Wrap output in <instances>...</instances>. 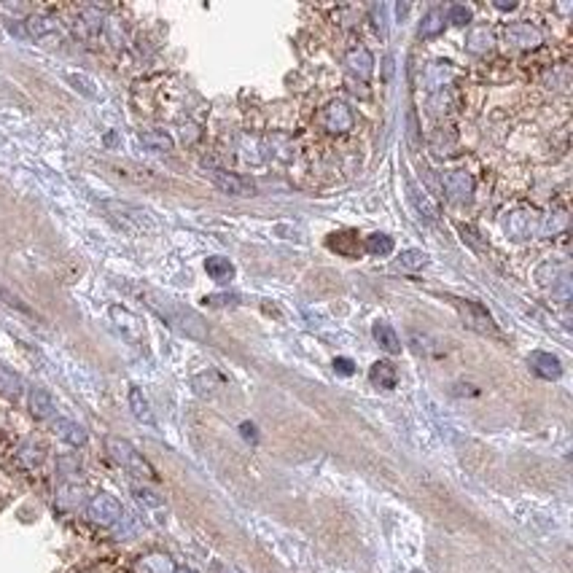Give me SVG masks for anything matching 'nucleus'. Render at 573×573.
<instances>
[{
  "instance_id": "1",
  "label": "nucleus",
  "mask_w": 573,
  "mask_h": 573,
  "mask_svg": "<svg viewBox=\"0 0 573 573\" xmlns=\"http://www.w3.org/2000/svg\"><path fill=\"white\" fill-rule=\"evenodd\" d=\"M138 294L143 297V301L149 304L151 310H153L165 323L173 326L175 331H180V334H186V337H194V339H205V337H207L205 321H202L194 310L183 307L180 301L170 299V297H165V294H159V291H153V288H138Z\"/></svg>"
},
{
  "instance_id": "2",
  "label": "nucleus",
  "mask_w": 573,
  "mask_h": 573,
  "mask_svg": "<svg viewBox=\"0 0 573 573\" xmlns=\"http://www.w3.org/2000/svg\"><path fill=\"white\" fill-rule=\"evenodd\" d=\"M105 449H108V455L124 469V471H129L132 476H140V479H156V473H153V469H151V463L138 452V449L132 447L126 439H119V436H111L108 442H105Z\"/></svg>"
},
{
  "instance_id": "3",
  "label": "nucleus",
  "mask_w": 573,
  "mask_h": 573,
  "mask_svg": "<svg viewBox=\"0 0 573 573\" xmlns=\"http://www.w3.org/2000/svg\"><path fill=\"white\" fill-rule=\"evenodd\" d=\"M86 514L95 525H102V527H113L124 517V509L122 503L113 498L111 493H97L95 498L86 503Z\"/></svg>"
},
{
  "instance_id": "4",
  "label": "nucleus",
  "mask_w": 573,
  "mask_h": 573,
  "mask_svg": "<svg viewBox=\"0 0 573 573\" xmlns=\"http://www.w3.org/2000/svg\"><path fill=\"white\" fill-rule=\"evenodd\" d=\"M207 178L224 191V194H232V197H253L256 194V186L250 183V180H245V178H240V175L234 173H224V170H207Z\"/></svg>"
},
{
  "instance_id": "5",
  "label": "nucleus",
  "mask_w": 573,
  "mask_h": 573,
  "mask_svg": "<svg viewBox=\"0 0 573 573\" xmlns=\"http://www.w3.org/2000/svg\"><path fill=\"white\" fill-rule=\"evenodd\" d=\"M321 124L328 132H348L353 129V111H350L345 102H328L321 113Z\"/></svg>"
},
{
  "instance_id": "6",
  "label": "nucleus",
  "mask_w": 573,
  "mask_h": 573,
  "mask_svg": "<svg viewBox=\"0 0 573 573\" xmlns=\"http://www.w3.org/2000/svg\"><path fill=\"white\" fill-rule=\"evenodd\" d=\"M527 364H530V372L541 379H560V374H563L560 358L552 353H544V350H533L527 355Z\"/></svg>"
},
{
  "instance_id": "7",
  "label": "nucleus",
  "mask_w": 573,
  "mask_h": 573,
  "mask_svg": "<svg viewBox=\"0 0 573 573\" xmlns=\"http://www.w3.org/2000/svg\"><path fill=\"white\" fill-rule=\"evenodd\" d=\"M444 191L452 202H469L473 194V178L466 170H452L444 175Z\"/></svg>"
},
{
  "instance_id": "8",
  "label": "nucleus",
  "mask_w": 573,
  "mask_h": 573,
  "mask_svg": "<svg viewBox=\"0 0 573 573\" xmlns=\"http://www.w3.org/2000/svg\"><path fill=\"white\" fill-rule=\"evenodd\" d=\"M506 41L520 49H536L541 44V32L527 22H514V25L506 27Z\"/></svg>"
},
{
  "instance_id": "9",
  "label": "nucleus",
  "mask_w": 573,
  "mask_h": 573,
  "mask_svg": "<svg viewBox=\"0 0 573 573\" xmlns=\"http://www.w3.org/2000/svg\"><path fill=\"white\" fill-rule=\"evenodd\" d=\"M460 310H463V315L469 318V326H473V328H479V331H496V326H493V318H490V312L479 304V301L473 299H458L455 301Z\"/></svg>"
},
{
  "instance_id": "10",
  "label": "nucleus",
  "mask_w": 573,
  "mask_h": 573,
  "mask_svg": "<svg viewBox=\"0 0 573 573\" xmlns=\"http://www.w3.org/2000/svg\"><path fill=\"white\" fill-rule=\"evenodd\" d=\"M345 65H348L350 73H355L358 78H369V75L374 73V57L372 51L366 49V46H358V49H350L348 54H345Z\"/></svg>"
},
{
  "instance_id": "11",
  "label": "nucleus",
  "mask_w": 573,
  "mask_h": 573,
  "mask_svg": "<svg viewBox=\"0 0 573 573\" xmlns=\"http://www.w3.org/2000/svg\"><path fill=\"white\" fill-rule=\"evenodd\" d=\"M506 232H509L511 240H527V237H533V232H536V218H533V213H527V210L511 213V216L506 218Z\"/></svg>"
},
{
  "instance_id": "12",
  "label": "nucleus",
  "mask_w": 573,
  "mask_h": 573,
  "mask_svg": "<svg viewBox=\"0 0 573 573\" xmlns=\"http://www.w3.org/2000/svg\"><path fill=\"white\" fill-rule=\"evenodd\" d=\"M27 404H30V412H32L35 420H51L54 412H57L54 399L49 396V391H44V388H30Z\"/></svg>"
},
{
  "instance_id": "13",
  "label": "nucleus",
  "mask_w": 573,
  "mask_h": 573,
  "mask_svg": "<svg viewBox=\"0 0 573 573\" xmlns=\"http://www.w3.org/2000/svg\"><path fill=\"white\" fill-rule=\"evenodd\" d=\"M54 433H57V439H62L71 447H84L86 439H89L86 431L75 423V420H68V417H57L54 420Z\"/></svg>"
},
{
  "instance_id": "14",
  "label": "nucleus",
  "mask_w": 573,
  "mask_h": 573,
  "mask_svg": "<svg viewBox=\"0 0 573 573\" xmlns=\"http://www.w3.org/2000/svg\"><path fill=\"white\" fill-rule=\"evenodd\" d=\"M406 191H409V202L415 205V210L420 213V216H425L428 221H436L439 218V205L431 200V194L428 191H423L420 186H415V183H409L406 186Z\"/></svg>"
},
{
  "instance_id": "15",
  "label": "nucleus",
  "mask_w": 573,
  "mask_h": 573,
  "mask_svg": "<svg viewBox=\"0 0 573 573\" xmlns=\"http://www.w3.org/2000/svg\"><path fill=\"white\" fill-rule=\"evenodd\" d=\"M372 337H374V342L385 350V353H391V355L401 353V339H399V334L393 331V326L391 323L377 321V323L372 326Z\"/></svg>"
},
{
  "instance_id": "16",
  "label": "nucleus",
  "mask_w": 573,
  "mask_h": 573,
  "mask_svg": "<svg viewBox=\"0 0 573 573\" xmlns=\"http://www.w3.org/2000/svg\"><path fill=\"white\" fill-rule=\"evenodd\" d=\"M369 379H372V385H377V388L391 391L399 382V372H396V366L391 361H377V364H372V369H369Z\"/></svg>"
},
{
  "instance_id": "17",
  "label": "nucleus",
  "mask_w": 573,
  "mask_h": 573,
  "mask_svg": "<svg viewBox=\"0 0 573 573\" xmlns=\"http://www.w3.org/2000/svg\"><path fill=\"white\" fill-rule=\"evenodd\" d=\"M129 409H132V415H135V420L143 425H156V420H153V412H151V404L149 399L143 396V391L140 388H129Z\"/></svg>"
},
{
  "instance_id": "18",
  "label": "nucleus",
  "mask_w": 573,
  "mask_h": 573,
  "mask_svg": "<svg viewBox=\"0 0 573 573\" xmlns=\"http://www.w3.org/2000/svg\"><path fill=\"white\" fill-rule=\"evenodd\" d=\"M22 391H25L22 377L14 372V369H8L6 364H0V396H6V399H19Z\"/></svg>"
},
{
  "instance_id": "19",
  "label": "nucleus",
  "mask_w": 573,
  "mask_h": 573,
  "mask_svg": "<svg viewBox=\"0 0 573 573\" xmlns=\"http://www.w3.org/2000/svg\"><path fill=\"white\" fill-rule=\"evenodd\" d=\"M205 270H207V274H210L216 283H229V280L234 277V264H232L229 259H224V256H210V259L205 261Z\"/></svg>"
},
{
  "instance_id": "20",
  "label": "nucleus",
  "mask_w": 573,
  "mask_h": 573,
  "mask_svg": "<svg viewBox=\"0 0 573 573\" xmlns=\"http://www.w3.org/2000/svg\"><path fill=\"white\" fill-rule=\"evenodd\" d=\"M466 49L471 54H485V51L493 49V35L487 27H471L469 35H466Z\"/></svg>"
},
{
  "instance_id": "21",
  "label": "nucleus",
  "mask_w": 573,
  "mask_h": 573,
  "mask_svg": "<svg viewBox=\"0 0 573 573\" xmlns=\"http://www.w3.org/2000/svg\"><path fill=\"white\" fill-rule=\"evenodd\" d=\"M111 318L116 321V326L124 331L126 337H143V326L138 323V318L124 310V307H111Z\"/></svg>"
},
{
  "instance_id": "22",
  "label": "nucleus",
  "mask_w": 573,
  "mask_h": 573,
  "mask_svg": "<svg viewBox=\"0 0 573 573\" xmlns=\"http://www.w3.org/2000/svg\"><path fill=\"white\" fill-rule=\"evenodd\" d=\"M138 573H175L173 560L165 554H149L138 563Z\"/></svg>"
},
{
  "instance_id": "23",
  "label": "nucleus",
  "mask_w": 573,
  "mask_h": 573,
  "mask_svg": "<svg viewBox=\"0 0 573 573\" xmlns=\"http://www.w3.org/2000/svg\"><path fill=\"white\" fill-rule=\"evenodd\" d=\"M442 30H444V11L431 8L423 17V22H420V35L423 38H436Z\"/></svg>"
},
{
  "instance_id": "24",
  "label": "nucleus",
  "mask_w": 573,
  "mask_h": 573,
  "mask_svg": "<svg viewBox=\"0 0 573 573\" xmlns=\"http://www.w3.org/2000/svg\"><path fill=\"white\" fill-rule=\"evenodd\" d=\"M140 140H143V146H149L151 151H173V138L167 135V132H162V129H149V132H143L140 135Z\"/></svg>"
},
{
  "instance_id": "25",
  "label": "nucleus",
  "mask_w": 573,
  "mask_h": 573,
  "mask_svg": "<svg viewBox=\"0 0 573 573\" xmlns=\"http://www.w3.org/2000/svg\"><path fill=\"white\" fill-rule=\"evenodd\" d=\"M364 248H366V253H372V256H391L393 253V237H388V234H369L366 237V243H364Z\"/></svg>"
},
{
  "instance_id": "26",
  "label": "nucleus",
  "mask_w": 573,
  "mask_h": 573,
  "mask_svg": "<svg viewBox=\"0 0 573 573\" xmlns=\"http://www.w3.org/2000/svg\"><path fill=\"white\" fill-rule=\"evenodd\" d=\"M399 264L404 267V270H423L425 264H428V253H425V250H417V248L404 250V253L399 256Z\"/></svg>"
},
{
  "instance_id": "27",
  "label": "nucleus",
  "mask_w": 573,
  "mask_h": 573,
  "mask_svg": "<svg viewBox=\"0 0 573 573\" xmlns=\"http://www.w3.org/2000/svg\"><path fill=\"white\" fill-rule=\"evenodd\" d=\"M19 460H22L25 469L41 466V463H44V447H38V444H25V447L19 449Z\"/></svg>"
},
{
  "instance_id": "28",
  "label": "nucleus",
  "mask_w": 573,
  "mask_h": 573,
  "mask_svg": "<svg viewBox=\"0 0 573 573\" xmlns=\"http://www.w3.org/2000/svg\"><path fill=\"white\" fill-rule=\"evenodd\" d=\"M447 22H452V25H458V27L471 25V8L460 6V3L449 6V8H447Z\"/></svg>"
},
{
  "instance_id": "29",
  "label": "nucleus",
  "mask_w": 573,
  "mask_h": 573,
  "mask_svg": "<svg viewBox=\"0 0 573 573\" xmlns=\"http://www.w3.org/2000/svg\"><path fill=\"white\" fill-rule=\"evenodd\" d=\"M68 81L73 84L75 89L81 92V95H86V97H92V100L97 97V89H95V84H92V81H89L86 75H81V73H68Z\"/></svg>"
},
{
  "instance_id": "30",
  "label": "nucleus",
  "mask_w": 573,
  "mask_h": 573,
  "mask_svg": "<svg viewBox=\"0 0 573 573\" xmlns=\"http://www.w3.org/2000/svg\"><path fill=\"white\" fill-rule=\"evenodd\" d=\"M27 30H30V35H32V38H44V35L54 32L57 25H54L51 19H41V17H35V19H30V22H27Z\"/></svg>"
},
{
  "instance_id": "31",
  "label": "nucleus",
  "mask_w": 573,
  "mask_h": 573,
  "mask_svg": "<svg viewBox=\"0 0 573 573\" xmlns=\"http://www.w3.org/2000/svg\"><path fill=\"white\" fill-rule=\"evenodd\" d=\"M78 503H81V487L65 485L62 493H59V506H62V509H75Z\"/></svg>"
},
{
  "instance_id": "32",
  "label": "nucleus",
  "mask_w": 573,
  "mask_h": 573,
  "mask_svg": "<svg viewBox=\"0 0 573 573\" xmlns=\"http://www.w3.org/2000/svg\"><path fill=\"white\" fill-rule=\"evenodd\" d=\"M132 493H135V498L140 500V503H143L146 509H165V500L159 498L156 493H151V490H146V487H135Z\"/></svg>"
},
{
  "instance_id": "33",
  "label": "nucleus",
  "mask_w": 573,
  "mask_h": 573,
  "mask_svg": "<svg viewBox=\"0 0 573 573\" xmlns=\"http://www.w3.org/2000/svg\"><path fill=\"white\" fill-rule=\"evenodd\" d=\"M334 372L345 374V377H350V374L355 372V364L350 361V358H334Z\"/></svg>"
},
{
  "instance_id": "34",
  "label": "nucleus",
  "mask_w": 573,
  "mask_h": 573,
  "mask_svg": "<svg viewBox=\"0 0 573 573\" xmlns=\"http://www.w3.org/2000/svg\"><path fill=\"white\" fill-rule=\"evenodd\" d=\"M240 431H243V436H245V439H250V442H256V428H253V425L243 423V428H240Z\"/></svg>"
},
{
  "instance_id": "35",
  "label": "nucleus",
  "mask_w": 573,
  "mask_h": 573,
  "mask_svg": "<svg viewBox=\"0 0 573 573\" xmlns=\"http://www.w3.org/2000/svg\"><path fill=\"white\" fill-rule=\"evenodd\" d=\"M175 573H194V571H191V568H178Z\"/></svg>"
},
{
  "instance_id": "36",
  "label": "nucleus",
  "mask_w": 573,
  "mask_h": 573,
  "mask_svg": "<svg viewBox=\"0 0 573 573\" xmlns=\"http://www.w3.org/2000/svg\"><path fill=\"white\" fill-rule=\"evenodd\" d=\"M224 573H243V571H237V568H224Z\"/></svg>"
},
{
  "instance_id": "37",
  "label": "nucleus",
  "mask_w": 573,
  "mask_h": 573,
  "mask_svg": "<svg viewBox=\"0 0 573 573\" xmlns=\"http://www.w3.org/2000/svg\"><path fill=\"white\" fill-rule=\"evenodd\" d=\"M412 573H423V571H412Z\"/></svg>"
}]
</instances>
